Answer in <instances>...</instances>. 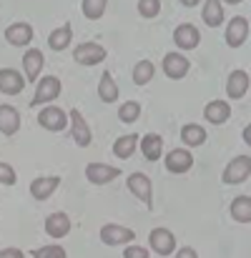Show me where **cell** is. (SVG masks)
<instances>
[{
    "label": "cell",
    "instance_id": "15",
    "mask_svg": "<svg viewBox=\"0 0 251 258\" xmlns=\"http://www.w3.org/2000/svg\"><path fill=\"white\" fill-rule=\"evenodd\" d=\"M71 123H73V141L81 148L90 146V128H88V123L83 120L81 110H71Z\"/></svg>",
    "mask_w": 251,
    "mask_h": 258
},
{
    "label": "cell",
    "instance_id": "22",
    "mask_svg": "<svg viewBox=\"0 0 251 258\" xmlns=\"http://www.w3.org/2000/svg\"><path fill=\"white\" fill-rule=\"evenodd\" d=\"M249 90V73L246 71H234L229 76V95L231 98H241Z\"/></svg>",
    "mask_w": 251,
    "mask_h": 258
},
{
    "label": "cell",
    "instance_id": "12",
    "mask_svg": "<svg viewBox=\"0 0 251 258\" xmlns=\"http://www.w3.org/2000/svg\"><path fill=\"white\" fill-rule=\"evenodd\" d=\"M188 60L183 58V55H178V53H168L166 58H164V71H166L168 78H183L186 73H188Z\"/></svg>",
    "mask_w": 251,
    "mask_h": 258
},
{
    "label": "cell",
    "instance_id": "29",
    "mask_svg": "<svg viewBox=\"0 0 251 258\" xmlns=\"http://www.w3.org/2000/svg\"><path fill=\"white\" fill-rule=\"evenodd\" d=\"M151 78H154V63H151V60L136 63V68H133V83H136V86H146Z\"/></svg>",
    "mask_w": 251,
    "mask_h": 258
},
{
    "label": "cell",
    "instance_id": "9",
    "mask_svg": "<svg viewBox=\"0 0 251 258\" xmlns=\"http://www.w3.org/2000/svg\"><path fill=\"white\" fill-rule=\"evenodd\" d=\"M38 123H40L45 131L58 133V131L66 128V113H63L61 108H45V110L38 113Z\"/></svg>",
    "mask_w": 251,
    "mask_h": 258
},
{
    "label": "cell",
    "instance_id": "13",
    "mask_svg": "<svg viewBox=\"0 0 251 258\" xmlns=\"http://www.w3.org/2000/svg\"><path fill=\"white\" fill-rule=\"evenodd\" d=\"M173 43L183 50H193L198 45V30L193 25H178L173 33Z\"/></svg>",
    "mask_w": 251,
    "mask_h": 258
},
{
    "label": "cell",
    "instance_id": "7",
    "mask_svg": "<svg viewBox=\"0 0 251 258\" xmlns=\"http://www.w3.org/2000/svg\"><path fill=\"white\" fill-rule=\"evenodd\" d=\"M151 248H154L159 256H171L173 248H176L173 233L166 231V228H154V231H151Z\"/></svg>",
    "mask_w": 251,
    "mask_h": 258
},
{
    "label": "cell",
    "instance_id": "5",
    "mask_svg": "<svg viewBox=\"0 0 251 258\" xmlns=\"http://www.w3.org/2000/svg\"><path fill=\"white\" fill-rule=\"evenodd\" d=\"M101 238H103V243H108V246H121V243L133 241L136 233H133L131 228H123V226H116V223H106V226L101 228Z\"/></svg>",
    "mask_w": 251,
    "mask_h": 258
},
{
    "label": "cell",
    "instance_id": "32",
    "mask_svg": "<svg viewBox=\"0 0 251 258\" xmlns=\"http://www.w3.org/2000/svg\"><path fill=\"white\" fill-rule=\"evenodd\" d=\"M159 10H161V3L159 0H141L138 3V13L143 18H154V15H159Z\"/></svg>",
    "mask_w": 251,
    "mask_h": 258
},
{
    "label": "cell",
    "instance_id": "10",
    "mask_svg": "<svg viewBox=\"0 0 251 258\" xmlns=\"http://www.w3.org/2000/svg\"><path fill=\"white\" fill-rule=\"evenodd\" d=\"M5 40L10 45H25L33 40V28L28 23H13L5 28Z\"/></svg>",
    "mask_w": 251,
    "mask_h": 258
},
{
    "label": "cell",
    "instance_id": "19",
    "mask_svg": "<svg viewBox=\"0 0 251 258\" xmlns=\"http://www.w3.org/2000/svg\"><path fill=\"white\" fill-rule=\"evenodd\" d=\"M58 183H61V178L58 175H48V178H38V180H33L30 183V193H33V198H38V201H45L56 188H58Z\"/></svg>",
    "mask_w": 251,
    "mask_h": 258
},
{
    "label": "cell",
    "instance_id": "23",
    "mask_svg": "<svg viewBox=\"0 0 251 258\" xmlns=\"http://www.w3.org/2000/svg\"><path fill=\"white\" fill-rule=\"evenodd\" d=\"M204 23L206 25H211V28H216V25H221V20H224V5L219 3V0H209L206 5H204Z\"/></svg>",
    "mask_w": 251,
    "mask_h": 258
},
{
    "label": "cell",
    "instance_id": "14",
    "mask_svg": "<svg viewBox=\"0 0 251 258\" xmlns=\"http://www.w3.org/2000/svg\"><path fill=\"white\" fill-rule=\"evenodd\" d=\"M204 115H206L209 123H216V125H219V123H226V120L231 118V108H229L226 100H211V103L206 105Z\"/></svg>",
    "mask_w": 251,
    "mask_h": 258
},
{
    "label": "cell",
    "instance_id": "31",
    "mask_svg": "<svg viewBox=\"0 0 251 258\" xmlns=\"http://www.w3.org/2000/svg\"><path fill=\"white\" fill-rule=\"evenodd\" d=\"M106 5H108L106 0H83V15L85 18H90V20H95V18L103 15Z\"/></svg>",
    "mask_w": 251,
    "mask_h": 258
},
{
    "label": "cell",
    "instance_id": "17",
    "mask_svg": "<svg viewBox=\"0 0 251 258\" xmlns=\"http://www.w3.org/2000/svg\"><path fill=\"white\" fill-rule=\"evenodd\" d=\"M20 128V115L13 105H3L0 108V133L3 136H13Z\"/></svg>",
    "mask_w": 251,
    "mask_h": 258
},
{
    "label": "cell",
    "instance_id": "8",
    "mask_svg": "<svg viewBox=\"0 0 251 258\" xmlns=\"http://www.w3.org/2000/svg\"><path fill=\"white\" fill-rule=\"evenodd\" d=\"M121 171L118 168H113V166H106V163H88L85 166V178L90 180V183H111L113 178H118Z\"/></svg>",
    "mask_w": 251,
    "mask_h": 258
},
{
    "label": "cell",
    "instance_id": "6",
    "mask_svg": "<svg viewBox=\"0 0 251 258\" xmlns=\"http://www.w3.org/2000/svg\"><path fill=\"white\" fill-rule=\"evenodd\" d=\"M128 188L133 190V196L136 198H141L143 203H146V208L148 211H154V196H151V180L143 175V173H133L131 178H128Z\"/></svg>",
    "mask_w": 251,
    "mask_h": 258
},
{
    "label": "cell",
    "instance_id": "26",
    "mask_svg": "<svg viewBox=\"0 0 251 258\" xmlns=\"http://www.w3.org/2000/svg\"><path fill=\"white\" fill-rule=\"evenodd\" d=\"M71 38H73L71 25H63V28H58V30H53V33H51L48 45H51L53 50H66V48H68V43H71Z\"/></svg>",
    "mask_w": 251,
    "mask_h": 258
},
{
    "label": "cell",
    "instance_id": "37",
    "mask_svg": "<svg viewBox=\"0 0 251 258\" xmlns=\"http://www.w3.org/2000/svg\"><path fill=\"white\" fill-rule=\"evenodd\" d=\"M178 256H181V258H186V256L196 258V251H193V248H183V251H178Z\"/></svg>",
    "mask_w": 251,
    "mask_h": 258
},
{
    "label": "cell",
    "instance_id": "36",
    "mask_svg": "<svg viewBox=\"0 0 251 258\" xmlns=\"http://www.w3.org/2000/svg\"><path fill=\"white\" fill-rule=\"evenodd\" d=\"M0 256H3V258H10V256L20 258V256H23V253H20L18 248H5V251H0Z\"/></svg>",
    "mask_w": 251,
    "mask_h": 258
},
{
    "label": "cell",
    "instance_id": "4",
    "mask_svg": "<svg viewBox=\"0 0 251 258\" xmlns=\"http://www.w3.org/2000/svg\"><path fill=\"white\" fill-rule=\"evenodd\" d=\"M246 38H249V20L241 18V15L231 18V23L226 25V43L231 48H239V45L246 43Z\"/></svg>",
    "mask_w": 251,
    "mask_h": 258
},
{
    "label": "cell",
    "instance_id": "30",
    "mask_svg": "<svg viewBox=\"0 0 251 258\" xmlns=\"http://www.w3.org/2000/svg\"><path fill=\"white\" fill-rule=\"evenodd\" d=\"M138 115H141V105H138L136 100L123 103L121 110H118V118H121L123 123H133V120H138Z\"/></svg>",
    "mask_w": 251,
    "mask_h": 258
},
{
    "label": "cell",
    "instance_id": "16",
    "mask_svg": "<svg viewBox=\"0 0 251 258\" xmlns=\"http://www.w3.org/2000/svg\"><path fill=\"white\" fill-rule=\"evenodd\" d=\"M193 166V156L188 151H171L166 156V168L171 173H186Z\"/></svg>",
    "mask_w": 251,
    "mask_h": 258
},
{
    "label": "cell",
    "instance_id": "1",
    "mask_svg": "<svg viewBox=\"0 0 251 258\" xmlns=\"http://www.w3.org/2000/svg\"><path fill=\"white\" fill-rule=\"evenodd\" d=\"M61 95V81L56 76H45L40 83H38V90H35V98L30 100V105H43V103H51Z\"/></svg>",
    "mask_w": 251,
    "mask_h": 258
},
{
    "label": "cell",
    "instance_id": "34",
    "mask_svg": "<svg viewBox=\"0 0 251 258\" xmlns=\"http://www.w3.org/2000/svg\"><path fill=\"white\" fill-rule=\"evenodd\" d=\"M0 183L3 185H13L15 183V173H13V168L8 163H0Z\"/></svg>",
    "mask_w": 251,
    "mask_h": 258
},
{
    "label": "cell",
    "instance_id": "25",
    "mask_svg": "<svg viewBox=\"0 0 251 258\" xmlns=\"http://www.w3.org/2000/svg\"><path fill=\"white\" fill-rule=\"evenodd\" d=\"M231 216L239 223H251V198L249 196H239L231 203Z\"/></svg>",
    "mask_w": 251,
    "mask_h": 258
},
{
    "label": "cell",
    "instance_id": "3",
    "mask_svg": "<svg viewBox=\"0 0 251 258\" xmlns=\"http://www.w3.org/2000/svg\"><path fill=\"white\" fill-rule=\"evenodd\" d=\"M73 58L81 66H98L101 60H106V48H101L98 43H81L73 50Z\"/></svg>",
    "mask_w": 251,
    "mask_h": 258
},
{
    "label": "cell",
    "instance_id": "21",
    "mask_svg": "<svg viewBox=\"0 0 251 258\" xmlns=\"http://www.w3.org/2000/svg\"><path fill=\"white\" fill-rule=\"evenodd\" d=\"M23 66H25V78L28 81H35L38 73L43 71V53L40 50H28L23 55Z\"/></svg>",
    "mask_w": 251,
    "mask_h": 258
},
{
    "label": "cell",
    "instance_id": "18",
    "mask_svg": "<svg viewBox=\"0 0 251 258\" xmlns=\"http://www.w3.org/2000/svg\"><path fill=\"white\" fill-rule=\"evenodd\" d=\"M141 151H143V158H146V161H159L161 153H164V138L156 136V133L143 136V141H141Z\"/></svg>",
    "mask_w": 251,
    "mask_h": 258
},
{
    "label": "cell",
    "instance_id": "35",
    "mask_svg": "<svg viewBox=\"0 0 251 258\" xmlns=\"http://www.w3.org/2000/svg\"><path fill=\"white\" fill-rule=\"evenodd\" d=\"M123 256L126 258H148V251H143V248H138V246H131L128 251H123Z\"/></svg>",
    "mask_w": 251,
    "mask_h": 258
},
{
    "label": "cell",
    "instance_id": "27",
    "mask_svg": "<svg viewBox=\"0 0 251 258\" xmlns=\"http://www.w3.org/2000/svg\"><path fill=\"white\" fill-rule=\"evenodd\" d=\"M181 141L186 143V146H201L204 141H206V131L201 128V125H183L181 128Z\"/></svg>",
    "mask_w": 251,
    "mask_h": 258
},
{
    "label": "cell",
    "instance_id": "2",
    "mask_svg": "<svg viewBox=\"0 0 251 258\" xmlns=\"http://www.w3.org/2000/svg\"><path fill=\"white\" fill-rule=\"evenodd\" d=\"M251 175V158L249 156H239V158H234L229 166H226V171H224V183H241V180H246Z\"/></svg>",
    "mask_w": 251,
    "mask_h": 258
},
{
    "label": "cell",
    "instance_id": "33",
    "mask_svg": "<svg viewBox=\"0 0 251 258\" xmlns=\"http://www.w3.org/2000/svg\"><path fill=\"white\" fill-rule=\"evenodd\" d=\"M33 256L35 258H66V251L58 248V246H45V248L33 251Z\"/></svg>",
    "mask_w": 251,
    "mask_h": 258
},
{
    "label": "cell",
    "instance_id": "24",
    "mask_svg": "<svg viewBox=\"0 0 251 258\" xmlns=\"http://www.w3.org/2000/svg\"><path fill=\"white\" fill-rule=\"evenodd\" d=\"M136 143H138V136H136V133H128V136L118 138V141H116V146H113L116 158H121V161L131 158V153L136 151Z\"/></svg>",
    "mask_w": 251,
    "mask_h": 258
},
{
    "label": "cell",
    "instance_id": "28",
    "mask_svg": "<svg viewBox=\"0 0 251 258\" xmlns=\"http://www.w3.org/2000/svg\"><path fill=\"white\" fill-rule=\"evenodd\" d=\"M98 93H101V98H103L106 103H116V100H118V88H116V83H113L111 73H103V76H101Z\"/></svg>",
    "mask_w": 251,
    "mask_h": 258
},
{
    "label": "cell",
    "instance_id": "20",
    "mask_svg": "<svg viewBox=\"0 0 251 258\" xmlns=\"http://www.w3.org/2000/svg\"><path fill=\"white\" fill-rule=\"evenodd\" d=\"M68 231H71V221H68L66 213H53V216H48V221H45V233H51L53 238H63V236H68Z\"/></svg>",
    "mask_w": 251,
    "mask_h": 258
},
{
    "label": "cell",
    "instance_id": "11",
    "mask_svg": "<svg viewBox=\"0 0 251 258\" xmlns=\"http://www.w3.org/2000/svg\"><path fill=\"white\" fill-rule=\"evenodd\" d=\"M25 86L23 76L18 71H10V68H3L0 71V93H8V95H18Z\"/></svg>",
    "mask_w": 251,
    "mask_h": 258
}]
</instances>
